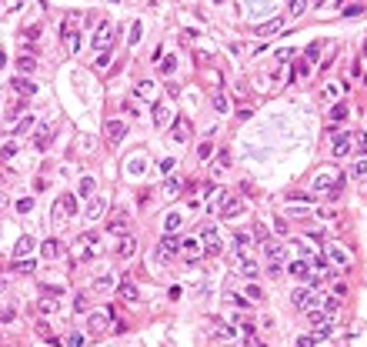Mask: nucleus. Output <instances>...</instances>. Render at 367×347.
Masks as SVG:
<instances>
[{
    "label": "nucleus",
    "mask_w": 367,
    "mask_h": 347,
    "mask_svg": "<svg viewBox=\"0 0 367 347\" xmlns=\"http://www.w3.org/2000/svg\"><path fill=\"white\" fill-rule=\"evenodd\" d=\"M74 254H77V260H97L104 254V241L97 234H84V237H77V244H74Z\"/></svg>",
    "instance_id": "f257e3e1"
},
{
    "label": "nucleus",
    "mask_w": 367,
    "mask_h": 347,
    "mask_svg": "<svg viewBox=\"0 0 367 347\" xmlns=\"http://www.w3.org/2000/svg\"><path fill=\"white\" fill-rule=\"evenodd\" d=\"M94 50H111L114 47V24L111 20H100L97 24V30H94Z\"/></svg>",
    "instance_id": "f03ea898"
},
{
    "label": "nucleus",
    "mask_w": 367,
    "mask_h": 347,
    "mask_svg": "<svg viewBox=\"0 0 367 347\" xmlns=\"http://www.w3.org/2000/svg\"><path fill=\"white\" fill-rule=\"evenodd\" d=\"M290 304H294L297 311H317L320 297H317L314 291H307V287H297V291L290 294Z\"/></svg>",
    "instance_id": "7ed1b4c3"
},
{
    "label": "nucleus",
    "mask_w": 367,
    "mask_h": 347,
    "mask_svg": "<svg viewBox=\"0 0 367 347\" xmlns=\"http://www.w3.org/2000/svg\"><path fill=\"white\" fill-rule=\"evenodd\" d=\"M217 214H221L224 220H234L240 214V201L234 194H221V197H217Z\"/></svg>",
    "instance_id": "20e7f679"
},
{
    "label": "nucleus",
    "mask_w": 367,
    "mask_h": 347,
    "mask_svg": "<svg viewBox=\"0 0 367 347\" xmlns=\"http://www.w3.org/2000/svg\"><path fill=\"white\" fill-rule=\"evenodd\" d=\"M104 134H107V144H111V147H117L120 140L127 137V124H124V121H107Z\"/></svg>",
    "instance_id": "39448f33"
},
{
    "label": "nucleus",
    "mask_w": 367,
    "mask_h": 347,
    "mask_svg": "<svg viewBox=\"0 0 367 347\" xmlns=\"http://www.w3.org/2000/svg\"><path fill=\"white\" fill-rule=\"evenodd\" d=\"M200 247L207 250V254H221L224 250V241H221V234H217V227H207V230H204V234H200Z\"/></svg>",
    "instance_id": "423d86ee"
},
{
    "label": "nucleus",
    "mask_w": 367,
    "mask_h": 347,
    "mask_svg": "<svg viewBox=\"0 0 367 347\" xmlns=\"http://www.w3.org/2000/svg\"><path fill=\"white\" fill-rule=\"evenodd\" d=\"M337 184H341V177H337L334 170H324V174H317V177H314V190H317V194H324V190H334Z\"/></svg>",
    "instance_id": "0eeeda50"
},
{
    "label": "nucleus",
    "mask_w": 367,
    "mask_h": 347,
    "mask_svg": "<svg viewBox=\"0 0 367 347\" xmlns=\"http://www.w3.org/2000/svg\"><path fill=\"white\" fill-rule=\"evenodd\" d=\"M33 250H37V237H33V234H24L20 241H17V247H14V260H17V257H33Z\"/></svg>",
    "instance_id": "6e6552de"
},
{
    "label": "nucleus",
    "mask_w": 367,
    "mask_h": 347,
    "mask_svg": "<svg viewBox=\"0 0 367 347\" xmlns=\"http://www.w3.org/2000/svg\"><path fill=\"white\" fill-rule=\"evenodd\" d=\"M324 257L334 260L337 267H351V254H347V250H341V247H334V244H324Z\"/></svg>",
    "instance_id": "1a4fd4ad"
},
{
    "label": "nucleus",
    "mask_w": 367,
    "mask_h": 347,
    "mask_svg": "<svg viewBox=\"0 0 367 347\" xmlns=\"http://www.w3.org/2000/svg\"><path fill=\"white\" fill-rule=\"evenodd\" d=\"M287 271H290V277H294V281H311V264H307L304 257H294V260L287 264Z\"/></svg>",
    "instance_id": "9d476101"
},
{
    "label": "nucleus",
    "mask_w": 367,
    "mask_h": 347,
    "mask_svg": "<svg viewBox=\"0 0 367 347\" xmlns=\"http://www.w3.org/2000/svg\"><path fill=\"white\" fill-rule=\"evenodd\" d=\"M264 250H267V260H271V264H284V260H287V247L280 241H267Z\"/></svg>",
    "instance_id": "9b49d317"
},
{
    "label": "nucleus",
    "mask_w": 367,
    "mask_h": 347,
    "mask_svg": "<svg viewBox=\"0 0 367 347\" xmlns=\"http://www.w3.org/2000/svg\"><path fill=\"white\" fill-rule=\"evenodd\" d=\"M354 150V134H334V153L344 157V153Z\"/></svg>",
    "instance_id": "f8f14e48"
},
{
    "label": "nucleus",
    "mask_w": 367,
    "mask_h": 347,
    "mask_svg": "<svg viewBox=\"0 0 367 347\" xmlns=\"http://www.w3.org/2000/svg\"><path fill=\"white\" fill-rule=\"evenodd\" d=\"M214 337H217V340H237L240 331H237V324H227V321H224V324H217V327H214Z\"/></svg>",
    "instance_id": "ddd939ff"
},
{
    "label": "nucleus",
    "mask_w": 367,
    "mask_h": 347,
    "mask_svg": "<svg viewBox=\"0 0 367 347\" xmlns=\"http://www.w3.org/2000/svg\"><path fill=\"white\" fill-rule=\"evenodd\" d=\"M180 250H183V254H187L191 260H197L200 254H204V247H200L197 237H180Z\"/></svg>",
    "instance_id": "4468645a"
},
{
    "label": "nucleus",
    "mask_w": 367,
    "mask_h": 347,
    "mask_svg": "<svg viewBox=\"0 0 367 347\" xmlns=\"http://www.w3.org/2000/svg\"><path fill=\"white\" fill-rule=\"evenodd\" d=\"M104 210H107V201L94 197V201L87 204V210H84V217H87V220H100V217H104Z\"/></svg>",
    "instance_id": "2eb2a0df"
},
{
    "label": "nucleus",
    "mask_w": 367,
    "mask_h": 347,
    "mask_svg": "<svg viewBox=\"0 0 367 347\" xmlns=\"http://www.w3.org/2000/svg\"><path fill=\"white\" fill-rule=\"evenodd\" d=\"M117 254H120L124 260H130V257L137 254V241H134L130 234H124V237H120V244H117Z\"/></svg>",
    "instance_id": "dca6fc26"
},
{
    "label": "nucleus",
    "mask_w": 367,
    "mask_h": 347,
    "mask_svg": "<svg viewBox=\"0 0 367 347\" xmlns=\"http://www.w3.org/2000/svg\"><path fill=\"white\" fill-rule=\"evenodd\" d=\"M54 207H60L64 217H74V214H77V197H74V194H60V201H57Z\"/></svg>",
    "instance_id": "f3484780"
},
{
    "label": "nucleus",
    "mask_w": 367,
    "mask_h": 347,
    "mask_svg": "<svg viewBox=\"0 0 367 347\" xmlns=\"http://www.w3.org/2000/svg\"><path fill=\"white\" fill-rule=\"evenodd\" d=\"M50 140H54V130H50L47 124H44V127L37 130V137H33V147H37V150H47V147H50Z\"/></svg>",
    "instance_id": "a211bd4d"
},
{
    "label": "nucleus",
    "mask_w": 367,
    "mask_h": 347,
    "mask_svg": "<svg viewBox=\"0 0 367 347\" xmlns=\"http://www.w3.org/2000/svg\"><path fill=\"white\" fill-rule=\"evenodd\" d=\"M37 311L40 314H60V297H40V304H37Z\"/></svg>",
    "instance_id": "6ab92c4d"
},
{
    "label": "nucleus",
    "mask_w": 367,
    "mask_h": 347,
    "mask_svg": "<svg viewBox=\"0 0 367 347\" xmlns=\"http://www.w3.org/2000/svg\"><path fill=\"white\" fill-rule=\"evenodd\" d=\"M237 271H240L244 277H257V264H254V257L240 254V257H237Z\"/></svg>",
    "instance_id": "aec40b11"
},
{
    "label": "nucleus",
    "mask_w": 367,
    "mask_h": 347,
    "mask_svg": "<svg viewBox=\"0 0 367 347\" xmlns=\"http://www.w3.org/2000/svg\"><path fill=\"white\" fill-rule=\"evenodd\" d=\"M180 250V237L177 234H164V241H160V254H177Z\"/></svg>",
    "instance_id": "412c9836"
},
{
    "label": "nucleus",
    "mask_w": 367,
    "mask_h": 347,
    "mask_svg": "<svg viewBox=\"0 0 367 347\" xmlns=\"http://www.w3.org/2000/svg\"><path fill=\"white\" fill-rule=\"evenodd\" d=\"M14 90L20 94V97H33V90H37V87H33V81H27V77H17V81H14Z\"/></svg>",
    "instance_id": "4be33fe9"
},
{
    "label": "nucleus",
    "mask_w": 367,
    "mask_h": 347,
    "mask_svg": "<svg viewBox=\"0 0 367 347\" xmlns=\"http://www.w3.org/2000/svg\"><path fill=\"white\" fill-rule=\"evenodd\" d=\"M170 137H174L177 144H183V140H187V121H183V117H177V121H174V127H170Z\"/></svg>",
    "instance_id": "5701e85b"
},
{
    "label": "nucleus",
    "mask_w": 367,
    "mask_h": 347,
    "mask_svg": "<svg viewBox=\"0 0 367 347\" xmlns=\"http://www.w3.org/2000/svg\"><path fill=\"white\" fill-rule=\"evenodd\" d=\"M94 187H97V180H94V177H80L77 194H74V197H94Z\"/></svg>",
    "instance_id": "b1692460"
},
{
    "label": "nucleus",
    "mask_w": 367,
    "mask_h": 347,
    "mask_svg": "<svg viewBox=\"0 0 367 347\" xmlns=\"http://www.w3.org/2000/svg\"><path fill=\"white\" fill-rule=\"evenodd\" d=\"M154 121H157V127H164V124L170 121V107L160 100V104H154Z\"/></svg>",
    "instance_id": "393cba45"
},
{
    "label": "nucleus",
    "mask_w": 367,
    "mask_h": 347,
    "mask_svg": "<svg viewBox=\"0 0 367 347\" xmlns=\"http://www.w3.org/2000/svg\"><path fill=\"white\" fill-rule=\"evenodd\" d=\"M234 250H237V257H240V254H247V250H250V234H244V230L234 234Z\"/></svg>",
    "instance_id": "a878e982"
},
{
    "label": "nucleus",
    "mask_w": 367,
    "mask_h": 347,
    "mask_svg": "<svg viewBox=\"0 0 367 347\" xmlns=\"http://www.w3.org/2000/svg\"><path fill=\"white\" fill-rule=\"evenodd\" d=\"M351 177H354V180H364V177H367V157H360V161L351 164Z\"/></svg>",
    "instance_id": "bb28decb"
},
{
    "label": "nucleus",
    "mask_w": 367,
    "mask_h": 347,
    "mask_svg": "<svg viewBox=\"0 0 367 347\" xmlns=\"http://www.w3.org/2000/svg\"><path fill=\"white\" fill-rule=\"evenodd\" d=\"M257 30H261V33H271V37H274V33H280V30H284V20H280V17H274V20H267V24H264V27H257Z\"/></svg>",
    "instance_id": "cd10ccee"
},
{
    "label": "nucleus",
    "mask_w": 367,
    "mask_h": 347,
    "mask_svg": "<svg viewBox=\"0 0 367 347\" xmlns=\"http://www.w3.org/2000/svg\"><path fill=\"white\" fill-rule=\"evenodd\" d=\"M347 113H351V107H347V104L341 100V104H334V107H331V121H334V124H341L344 117H347Z\"/></svg>",
    "instance_id": "c85d7f7f"
},
{
    "label": "nucleus",
    "mask_w": 367,
    "mask_h": 347,
    "mask_svg": "<svg viewBox=\"0 0 367 347\" xmlns=\"http://www.w3.org/2000/svg\"><path fill=\"white\" fill-rule=\"evenodd\" d=\"M107 317H111V314H94V317H90V331H94V334H104V331H107Z\"/></svg>",
    "instance_id": "c756f323"
},
{
    "label": "nucleus",
    "mask_w": 367,
    "mask_h": 347,
    "mask_svg": "<svg viewBox=\"0 0 367 347\" xmlns=\"http://www.w3.org/2000/svg\"><path fill=\"white\" fill-rule=\"evenodd\" d=\"M33 67H37V60H33V57H20V60H17V70H20V77L33 73Z\"/></svg>",
    "instance_id": "7c9ffc66"
},
{
    "label": "nucleus",
    "mask_w": 367,
    "mask_h": 347,
    "mask_svg": "<svg viewBox=\"0 0 367 347\" xmlns=\"http://www.w3.org/2000/svg\"><path fill=\"white\" fill-rule=\"evenodd\" d=\"M227 167H231V150H221L217 153V164H214V177L221 174V170H227Z\"/></svg>",
    "instance_id": "2f4dec72"
},
{
    "label": "nucleus",
    "mask_w": 367,
    "mask_h": 347,
    "mask_svg": "<svg viewBox=\"0 0 367 347\" xmlns=\"http://www.w3.org/2000/svg\"><path fill=\"white\" fill-rule=\"evenodd\" d=\"M120 297L127 300V304H134V300H137V287L130 281H124V284H120Z\"/></svg>",
    "instance_id": "473e14b6"
},
{
    "label": "nucleus",
    "mask_w": 367,
    "mask_h": 347,
    "mask_svg": "<svg viewBox=\"0 0 367 347\" xmlns=\"http://www.w3.org/2000/svg\"><path fill=\"white\" fill-rule=\"evenodd\" d=\"M33 267H37V260H33V257H17L14 260V271H20V274H27V271H33Z\"/></svg>",
    "instance_id": "72a5a7b5"
},
{
    "label": "nucleus",
    "mask_w": 367,
    "mask_h": 347,
    "mask_svg": "<svg viewBox=\"0 0 367 347\" xmlns=\"http://www.w3.org/2000/svg\"><path fill=\"white\" fill-rule=\"evenodd\" d=\"M114 284H117V281H114V274H104V277H97V281H94V287H97V291H114Z\"/></svg>",
    "instance_id": "f704fd0d"
},
{
    "label": "nucleus",
    "mask_w": 367,
    "mask_h": 347,
    "mask_svg": "<svg viewBox=\"0 0 367 347\" xmlns=\"http://www.w3.org/2000/svg\"><path fill=\"white\" fill-rule=\"evenodd\" d=\"M311 267H314V271H320V274H331V260L324 257V254H320V257H314Z\"/></svg>",
    "instance_id": "c9c22d12"
},
{
    "label": "nucleus",
    "mask_w": 367,
    "mask_h": 347,
    "mask_svg": "<svg viewBox=\"0 0 367 347\" xmlns=\"http://www.w3.org/2000/svg\"><path fill=\"white\" fill-rule=\"evenodd\" d=\"M137 97H154V81H140V84H137Z\"/></svg>",
    "instance_id": "e433bc0d"
},
{
    "label": "nucleus",
    "mask_w": 367,
    "mask_h": 347,
    "mask_svg": "<svg viewBox=\"0 0 367 347\" xmlns=\"http://www.w3.org/2000/svg\"><path fill=\"white\" fill-rule=\"evenodd\" d=\"M107 230H111V234H124V230H127V217L111 220V224H107Z\"/></svg>",
    "instance_id": "4c0bfd02"
},
{
    "label": "nucleus",
    "mask_w": 367,
    "mask_h": 347,
    "mask_svg": "<svg viewBox=\"0 0 367 347\" xmlns=\"http://www.w3.org/2000/svg\"><path fill=\"white\" fill-rule=\"evenodd\" d=\"M164 194H180V177H167L164 180Z\"/></svg>",
    "instance_id": "58836bf2"
},
{
    "label": "nucleus",
    "mask_w": 367,
    "mask_h": 347,
    "mask_svg": "<svg viewBox=\"0 0 367 347\" xmlns=\"http://www.w3.org/2000/svg\"><path fill=\"white\" fill-rule=\"evenodd\" d=\"M180 214H167V224H164V230H167V234H174V230H177V227H180Z\"/></svg>",
    "instance_id": "ea45409f"
},
{
    "label": "nucleus",
    "mask_w": 367,
    "mask_h": 347,
    "mask_svg": "<svg viewBox=\"0 0 367 347\" xmlns=\"http://www.w3.org/2000/svg\"><path fill=\"white\" fill-rule=\"evenodd\" d=\"M30 127H33V117H24V121H20V124L14 127V137H20V134H27Z\"/></svg>",
    "instance_id": "a19ab883"
},
{
    "label": "nucleus",
    "mask_w": 367,
    "mask_h": 347,
    "mask_svg": "<svg viewBox=\"0 0 367 347\" xmlns=\"http://www.w3.org/2000/svg\"><path fill=\"white\" fill-rule=\"evenodd\" d=\"M214 110L217 113H227V97H224V94H214Z\"/></svg>",
    "instance_id": "79ce46f5"
},
{
    "label": "nucleus",
    "mask_w": 367,
    "mask_h": 347,
    "mask_svg": "<svg viewBox=\"0 0 367 347\" xmlns=\"http://www.w3.org/2000/svg\"><path fill=\"white\" fill-rule=\"evenodd\" d=\"M244 294H247L250 300H264V291L257 287V284H247V291H244Z\"/></svg>",
    "instance_id": "37998d69"
},
{
    "label": "nucleus",
    "mask_w": 367,
    "mask_h": 347,
    "mask_svg": "<svg viewBox=\"0 0 367 347\" xmlns=\"http://www.w3.org/2000/svg\"><path fill=\"white\" fill-rule=\"evenodd\" d=\"M160 70H164V73H174V70H177V60H174V57H164V60H160Z\"/></svg>",
    "instance_id": "c03bdc74"
},
{
    "label": "nucleus",
    "mask_w": 367,
    "mask_h": 347,
    "mask_svg": "<svg viewBox=\"0 0 367 347\" xmlns=\"http://www.w3.org/2000/svg\"><path fill=\"white\" fill-rule=\"evenodd\" d=\"M304 10H307V0H290V14L294 17H301Z\"/></svg>",
    "instance_id": "a18cd8bd"
},
{
    "label": "nucleus",
    "mask_w": 367,
    "mask_h": 347,
    "mask_svg": "<svg viewBox=\"0 0 367 347\" xmlns=\"http://www.w3.org/2000/svg\"><path fill=\"white\" fill-rule=\"evenodd\" d=\"M17 210H20V214H30V210H33V201H30V197H20V201H17Z\"/></svg>",
    "instance_id": "49530a36"
},
{
    "label": "nucleus",
    "mask_w": 367,
    "mask_h": 347,
    "mask_svg": "<svg viewBox=\"0 0 367 347\" xmlns=\"http://www.w3.org/2000/svg\"><path fill=\"white\" fill-rule=\"evenodd\" d=\"M314 60H320V44H311V47H307V64H314Z\"/></svg>",
    "instance_id": "de8ad7c7"
},
{
    "label": "nucleus",
    "mask_w": 367,
    "mask_h": 347,
    "mask_svg": "<svg viewBox=\"0 0 367 347\" xmlns=\"http://www.w3.org/2000/svg\"><path fill=\"white\" fill-rule=\"evenodd\" d=\"M107 64H111V50H104V54H100V57L94 60V67H97V70H104Z\"/></svg>",
    "instance_id": "09e8293b"
},
{
    "label": "nucleus",
    "mask_w": 367,
    "mask_h": 347,
    "mask_svg": "<svg viewBox=\"0 0 367 347\" xmlns=\"http://www.w3.org/2000/svg\"><path fill=\"white\" fill-rule=\"evenodd\" d=\"M140 37H144V30H140V24H134V27H130V47L140 44Z\"/></svg>",
    "instance_id": "8fccbe9b"
},
{
    "label": "nucleus",
    "mask_w": 367,
    "mask_h": 347,
    "mask_svg": "<svg viewBox=\"0 0 367 347\" xmlns=\"http://www.w3.org/2000/svg\"><path fill=\"white\" fill-rule=\"evenodd\" d=\"M44 254H47V257H57V254H60V244L47 241V244H44Z\"/></svg>",
    "instance_id": "3c124183"
},
{
    "label": "nucleus",
    "mask_w": 367,
    "mask_h": 347,
    "mask_svg": "<svg viewBox=\"0 0 367 347\" xmlns=\"http://www.w3.org/2000/svg\"><path fill=\"white\" fill-rule=\"evenodd\" d=\"M294 347H317V337H307V334H304V337H297Z\"/></svg>",
    "instance_id": "603ef678"
},
{
    "label": "nucleus",
    "mask_w": 367,
    "mask_h": 347,
    "mask_svg": "<svg viewBox=\"0 0 367 347\" xmlns=\"http://www.w3.org/2000/svg\"><path fill=\"white\" fill-rule=\"evenodd\" d=\"M197 153H200V161H207L210 153H214V147H210V144H207V140H204V144H200V147H197Z\"/></svg>",
    "instance_id": "864d4df0"
},
{
    "label": "nucleus",
    "mask_w": 367,
    "mask_h": 347,
    "mask_svg": "<svg viewBox=\"0 0 367 347\" xmlns=\"http://www.w3.org/2000/svg\"><path fill=\"white\" fill-rule=\"evenodd\" d=\"M157 167H160V174H170V170H174V157H164Z\"/></svg>",
    "instance_id": "5fc2aeb1"
},
{
    "label": "nucleus",
    "mask_w": 367,
    "mask_h": 347,
    "mask_svg": "<svg viewBox=\"0 0 367 347\" xmlns=\"http://www.w3.org/2000/svg\"><path fill=\"white\" fill-rule=\"evenodd\" d=\"M127 170H130V174H140V170H144V164H140V157H130Z\"/></svg>",
    "instance_id": "6e6d98bb"
},
{
    "label": "nucleus",
    "mask_w": 367,
    "mask_h": 347,
    "mask_svg": "<svg viewBox=\"0 0 367 347\" xmlns=\"http://www.w3.org/2000/svg\"><path fill=\"white\" fill-rule=\"evenodd\" d=\"M14 153H17V144H14V140H10V144H4V147H0V157H14Z\"/></svg>",
    "instance_id": "4d7b16f0"
},
{
    "label": "nucleus",
    "mask_w": 367,
    "mask_h": 347,
    "mask_svg": "<svg viewBox=\"0 0 367 347\" xmlns=\"http://www.w3.org/2000/svg\"><path fill=\"white\" fill-rule=\"evenodd\" d=\"M67 347H84V334H70V337H67Z\"/></svg>",
    "instance_id": "13d9d810"
},
{
    "label": "nucleus",
    "mask_w": 367,
    "mask_h": 347,
    "mask_svg": "<svg viewBox=\"0 0 367 347\" xmlns=\"http://www.w3.org/2000/svg\"><path fill=\"white\" fill-rule=\"evenodd\" d=\"M274 230H277V234H287V220L277 217V220H274Z\"/></svg>",
    "instance_id": "bf43d9fd"
},
{
    "label": "nucleus",
    "mask_w": 367,
    "mask_h": 347,
    "mask_svg": "<svg viewBox=\"0 0 367 347\" xmlns=\"http://www.w3.org/2000/svg\"><path fill=\"white\" fill-rule=\"evenodd\" d=\"M74 307H77V311H87V294H77V300H74Z\"/></svg>",
    "instance_id": "052dcab7"
},
{
    "label": "nucleus",
    "mask_w": 367,
    "mask_h": 347,
    "mask_svg": "<svg viewBox=\"0 0 367 347\" xmlns=\"http://www.w3.org/2000/svg\"><path fill=\"white\" fill-rule=\"evenodd\" d=\"M334 294H337V297H344V294H347V284L337 281V284H334Z\"/></svg>",
    "instance_id": "680f3d73"
},
{
    "label": "nucleus",
    "mask_w": 367,
    "mask_h": 347,
    "mask_svg": "<svg viewBox=\"0 0 367 347\" xmlns=\"http://www.w3.org/2000/svg\"><path fill=\"white\" fill-rule=\"evenodd\" d=\"M297 77H307V64H297L294 67V81H297Z\"/></svg>",
    "instance_id": "e2e57ef3"
},
{
    "label": "nucleus",
    "mask_w": 367,
    "mask_h": 347,
    "mask_svg": "<svg viewBox=\"0 0 367 347\" xmlns=\"http://www.w3.org/2000/svg\"><path fill=\"white\" fill-rule=\"evenodd\" d=\"M4 64H7V54H0V67H4Z\"/></svg>",
    "instance_id": "0e129e2a"
},
{
    "label": "nucleus",
    "mask_w": 367,
    "mask_h": 347,
    "mask_svg": "<svg viewBox=\"0 0 367 347\" xmlns=\"http://www.w3.org/2000/svg\"><path fill=\"white\" fill-rule=\"evenodd\" d=\"M254 347H264V344H254Z\"/></svg>",
    "instance_id": "69168bd1"
},
{
    "label": "nucleus",
    "mask_w": 367,
    "mask_h": 347,
    "mask_svg": "<svg viewBox=\"0 0 367 347\" xmlns=\"http://www.w3.org/2000/svg\"><path fill=\"white\" fill-rule=\"evenodd\" d=\"M217 4H221V0H217Z\"/></svg>",
    "instance_id": "338daca9"
}]
</instances>
